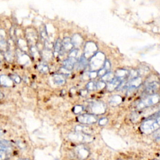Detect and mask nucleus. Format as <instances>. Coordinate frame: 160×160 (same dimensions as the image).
I'll return each instance as SVG.
<instances>
[{"label":"nucleus","mask_w":160,"mask_h":160,"mask_svg":"<svg viewBox=\"0 0 160 160\" xmlns=\"http://www.w3.org/2000/svg\"><path fill=\"white\" fill-rule=\"evenodd\" d=\"M160 128V116L156 118H149L145 120L140 126L141 131L146 134L156 131Z\"/></svg>","instance_id":"f257e3e1"},{"label":"nucleus","mask_w":160,"mask_h":160,"mask_svg":"<svg viewBox=\"0 0 160 160\" xmlns=\"http://www.w3.org/2000/svg\"><path fill=\"white\" fill-rule=\"evenodd\" d=\"M160 101V96L158 94L149 95L141 99L136 105V109L138 110L143 109L151 106H154L158 104Z\"/></svg>","instance_id":"f03ea898"},{"label":"nucleus","mask_w":160,"mask_h":160,"mask_svg":"<svg viewBox=\"0 0 160 160\" xmlns=\"http://www.w3.org/2000/svg\"><path fill=\"white\" fill-rule=\"evenodd\" d=\"M106 61L104 54L101 52H97L90 59L89 66L91 71H96L103 68L104 63Z\"/></svg>","instance_id":"7ed1b4c3"},{"label":"nucleus","mask_w":160,"mask_h":160,"mask_svg":"<svg viewBox=\"0 0 160 160\" xmlns=\"http://www.w3.org/2000/svg\"><path fill=\"white\" fill-rule=\"evenodd\" d=\"M89 109L94 115L104 114L106 110V105L102 101H93L89 104Z\"/></svg>","instance_id":"20e7f679"},{"label":"nucleus","mask_w":160,"mask_h":160,"mask_svg":"<svg viewBox=\"0 0 160 160\" xmlns=\"http://www.w3.org/2000/svg\"><path fill=\"white\" fill-rule=\"evenodd\" d=\"M98 52V46L96 44L92 41L87 42L84 48L83 56L88 59H91Z\"/></svg>","instance_id":"39448f33"},{"label":"nucleus","mask_w":160,"mask_h":160,"mask_svg":"<svg viewBox=\"0 0 160 160\" xmlns=\"http://www.w3.org/2000/svg\"><path fill=\"white\" fill-rule=\"evenodd\" d=\"M69 137L71 140L79 142H89L92 140V136L91 135H88L78 132H75L69 134Z\"/></svg>","instance_id":"423d86ee"},{"label":"nucleus","mask_w":160,"mask_h":160,"mask_svg":"<svg viewBox=\"0 0 160 160\" xmlns=\"http://www.w3.org/2000/svg\"><path fill=\"white\" fill-rule=\"evenodd\" d=\"M77 120L82 124H92L98 121L97 117L95 115L89 114L79 115L77 117Z\"/></svg>","instance_id":"0eeeda50"},{"label":"nucleus","mask_w":160,"mask_h":160,"mask_svg":"<svg viewBox=\"0 0 160 160\" xmlns=\"http://www.w3.org/2000/svg\"><path fill=\"white\" fill-rule=\"evenodd\" d=\"M76 156L81 160L86 159L90 154L89 149L83 144H79L74 149Z\"/></svg>","instance_id":"6e6552de"},{"label":"nucleus","mask_w":160,"mask_h":160,"mask_svg":"<svg viewBox=\"0 0 160 160\" xmlns=\"http://www.w3.org/2000/svg\"><path fill=\"white\" fill-rule=\"evenodd\" d=\"M159 89L160 84L159 82H158L157 81H151L147 84L144 89V93L148 96L154 94Z\"/></svg>","instance_id":"1a4fd4ad"},{"label":"nucleus","mask_w":160,"mask_h":160,"mask_svg":"<svg viewBox=\"0 0 160 160\" xmlns=\"http://www.w3.org/2000/svg\"><path fill=\"white\" fill-rule=\"evenodd\" d=\"M142 83V80L140 77H137L134 79L129 80L128 83L126 84V87L127 89H129V91L134 90L136 88H138Z\"/></svg>","instance_id":"9d476101"},{"label":"nucleus","mask_w":160,"mask_h":160,"mask_svg":"<svg viewBox=\"0 0 160 160\" xmlns=\"http://www.w3.org/2000/svg\"><path fill=\"white\" fill-rule=\"evenodd\" d=\"M122 81H123L122 79L114 77V78L111 81L108 82V85H106L107 90L108 91H112L116 89L121 84Z\"/></svg>","instance_id":"9b49d317"},{"label":"nucleus","mask_w":160,"mask_h":160,"mask_svg":"<svg viewBox=\"0 0 160 160\" xmlns=\"http://www.w3.org/2000/svg\"><path fill=\"white\" fill-rule=\"evenodd\" d=\"M77 61H78V60H76V58H68V59H65L63 61V62H62L63 66L62 67L65 68L66 69H67L69 71H71L74 68V67L76 65Z\"/></svg>","instance_id":"f8f14e48"},{"label":"nucleus","mask_w":160,"mask_h":160,"mask_svg":"<svg viewBox=\"0 0 160 160\" xmlns=\"http://www.w3.org/2000/svg\"><path fill=\"white\" fill-rule=\"evenodd\" d=\"M62 51H70L74 48V46L71 42V39L68 37H66L62 41Z\"/></svg>","instance_id":"ddd939ff"},{"label":"nucleus","mask_w":160,"mask_h":160,"mask_svg":"<svg viewBox=\"0 0 160 160\" xmlns=\"http://www.w3.org/2000/svg\"><path fill=\"white\" fill-rule=\"evenodd\" d=\"M75 131L78 132H81L88 135H91L92 131V129L84 125H78L75 127Z\"/></svg>","instance_id":"4468645a"},{"label":"nucleus","mask_w":160,"mask_h":160,"mask_svg":"<svg viewBox=\"0 0 160 160\" xmlns=\"http://www.w3.org/2000/svg\"><path fill=\"white\" fill-rule=\"evenodd\" d=\"M0 84L5 87H11L13 84L11 78L6 75L0 76Z\"/></svg>","instance_id":"2eb2a0df"},{"label":"nucleus","mask_w":160,"mask_h":160,"mask_svg":"<svg viewBox=\"0 0 160 160\" xmlns=\"http://www.w3.org/2000/svg\"><path fill=\"white\" fill-rule=\"evenodd\" d=\"M122 102V98L119 96L115 94L114 96H112L109 99V103L111 106H116L118 105H119Z\"/></svg>","instance_id":"dca6fc26"},{"label":"nucleus","mask_w":160,"mask_h":160,"mask_svg":"<svg viewBox=\"0 0 160 160\" xmlns=\"http://www.w3.org/2000/svg\"><path fill=\"white\" fill-rule=\"evenodd\" d=\"M17 56H18V58L19 61V63L22 64H26L29 62V56L25 53H24L22 51L20 50L17 51Z\"/></svg>","instance_id":"f3484780"},{"label":"nucleus","mask_w":160,"mask_h":160,"mask_svg":"<svg viewBox=\"0 0 160 160\" xmlns=\"http://www.w3.org/2000/svg\"><path fill=\"white\" fill-rule=\"evenodd\" d=\"M52 80L54 84L58 86L64 85L66 83V79L64 76L61 74H56L53 75Z\"/></svg>","instance_id":"a211bd4d"},{"label":"nucleus","mask_w":160,"mask_h":160,"mask_svg":"<svg viewBox=\"0 0 160 160\" xmlns=\"http://www.w3.org/2000/svg\"><path fill=\"white\" fill-rule=\"evenodd\" d=\"M71 42L74 46V47H79L82 45L83 42L82 37L78 34H76L73 35L72 38H71Z\"/></svg>","instance_id":"6ab92c4d"},{"label":"nucleus","mask_w":160,"mask_h":160,"mask_svg":"<svg viewBox=\"0 0 160 160\" xmlns=\"http://www.w3.org/2000/svg\"><path fill=\"white\" fill-rule=\"evenodd\" d=\"M88 59L82 55L81 56L80 59L77 61L76 65H77V69L82 70L84 69L88 66Z\"/></svg>","instance_id":"aec40b11"},{"label":"nucleus","mask_w":160,"mask_h":160,"mask_svg":"<svg viewBox=\"0 0 160 160\" xmlns=\"http://www.w3.org/2000/svg\"><path fill=\"white\" fill-rule=\"evenodd\" d=\"M62 51V41L58 38L55 43H54V54L57 55L59 53L61 52V51Z\"/></svg>","instance_id":"412c9836"},{"label":"nucleus","mask_w":160,"mask_h":160,"mask_svg":"<svg viewBox=\"0 0 160 160\" xmlns=\"http://www.w3.org/2000/svg\"><path fill=\"white\" fill-rule=\"evenodd\" d=\"M129 72V71H128V70H126V69H118L116 71L115 77L123 80L124 79H125L126 77L128 76Z\"/></svg>","instance_id":"4be33fe9"},{"label":"nucleus","mask_w":160,"mask_h":160,"mask_svg":"<svg viewBox=\"0 0 160 160\" xmlns=\"http://www.w3.org/2000/svg\"><path fill=\"white\" fill-rule=\"evenodd\" d=\"M38 69L41 73H47L49 71V66L45 62H41L38 66Z\"/></svg>","instance_id":"5701e85b"},{"label":"nucleus","mask_w":160,"mask_h":160,"mask_svg":"<svg viewBox=\"0 0 160 160\" xmlns=\"http://www.w3.org/2000/svg\"><path fill=\"white\" fill-rule=\"evenodd\" d=\"M114 77H115V75L112 72L109 71L106 74H104L102 77H101V81H104V82H109L114 78Z\"/></svg>","instance_id":"b1692460"},{"label":"nucleus","mask_w":160,"mask_h":160,"mask_svg":"<svg viewBox=\"0 0 160 160\" xmlns=\"http://www.w3.org/2000/svg\"><path fill=\"white\" fill-rule=\"evenodd\" d=\"M8 49V43L6 41L4 38L0 36V51L6 52Z\"/></svg>","instance_id":"393cba45"},{"label":"nucleus","mask_w":160,"mask_h":160,"mask_svg":"<svg viewBox=\"0 0 160 160\" xmlns=\"http://www.w3.org/2000/svg\"><path fill=\"white\" fill-rule=\"evenodd\" d=\"M26 36H27L28 39L31 43H33V42H34L36 41V34L34 32L32 31L27 32Z\"/></svg>","instance_id":"a878e982"},{"label":"nucleus","mask_w":160,"mask_h":160,"mask_svg":"<svg viewBox=\"0 0 160 160\" xmlns=\"http://www.w3.org/2000/svg\"><path fill=\"white\" fill-rule=\"evenodd\" d=\"M86 90L88 91H94L96 90V83L94 81H89L87 83L86 86Z\"/></svg>","instance_id":"bb28decb"},{"label":"nucleus","mask_w":160,"mask_h":160,"mask_svg":"<svg viewBox=\"0 0 160 160\" xmlns=\"http://www.w3.org/2000/svg\"><path fill=\"white\" fill-rule=\"evenodd\" d=\"M9 77L11 78V79L12 81V82H14L16 84H19L21 82V78L16 74H11L9 75Z\"/></svg>","instance_id":"cd10ccee"},{"label":"nucleus","mask_w":160,"mask_h":160,"mask_svg":"<svg viewBox=\"0 0 160 160\" xmlns=\"http://www.w3.org/2000/svg\"><path fill=\"white\" fill-rule=\"evenodd\" d=\"M59 72L60 74L64 76H69L71 74V71H69L64 67H62L59 69Z\"/></svg>","instance_id":"c85d7f7f"},{"label":"nucleus","mask_w":160,"mask_h":160,"mask_svg":"<svg viewBox=\"0 0 160 160\" xmlns=\"http://www.w3.org/2000/svg\"><path fill=\"white\" fill-rule=\"evenodd\" d=\"M83 110H84V107L82 105H76L72 109L73 112L76 114L81 113Z\"/></svg>","instance_id":"c756f323"},{"label":"nucleus","mask_w":160,"mask_h":160,"mask_svg":"<svg viewBox=\"0 0 160 160\" xmlns=\"http://www.w3.org/2000/svg\"><path fill=\"white\" fill-rule=\"evenodd\" d=\"M106 86V82H104L102 81H99L96 83V90H101L102 89H104L105 87Z\"/></svg>","instance_id":"7c9ffc66"},{"label":"nucleus","mask_w":160,"mask_h":160,"mask_svg":"<svg viewBox=\"0 0 160 160\" xmlns=\"http://www.w3.org/2000/svg\"><path fill=\"white\" fill-rule=\"evenodd\" d=\"M30 51L31 52V54L33 56H35V58L36 56H39V51H38V49H37V48L36 47V46L31 45L30 47Z\"/></svg>","instance_id":"2f4dec72"},{"label":"nucleus","mask_w":160,"mask_h":160,"mask_svg":"<svg viewBox=\"0 0 160 160\" xmlns=\"http://www.w3.org/2000/svg\"><path fill=\"white\" fill-rule=\"evenodd\" d=\"M43 56L44 58L45 59H49L51 57L52 53L50 49H44V52H43Z\"/></svg>","instance_id":"473e14b6"},{"label":"nucleus","mask_w":160,"mask_h":160,"mask_svg":"<svg viewBox=\"0 0 160 160\" xmlns=\"http://www.w3.org/2000/svg\"><path fill=\"white\" fill-rule=\"evenodd\" d=\"M78 54V49L77 48L72 49L69 51V57L68 58H76Z\"/></svg>","instance_id":"72a5a7b5"},{"label":"nucleus","mask_w":160,"mask_h":160,"mask_svg":"<svg viewBox=\"0 0 160 160\" xmlns=\"http://www.w3.org/2000/svg\"><path fill=\"white\" fill-rule=\"evenodd\" d=\"M111 62H109V60L108 59H106L104 63V66H103V68L109 72V71L111 69Z\"/></svg>","instance_id":"f704fd0d"},{"label":"nucleus","mask_w":160,"mask_h":160,"mask_svg":"<svg viewBox=\"0 0 160 160\" xmlns=\"http://www.w3.org/2000/svg\"><path fill=\"white\" fill-rule=\"evenodd\" d=\"M108 71H106L104 68H102L101 69L98 71V76L102 77L104 74H106Z\"/></svg>","instance_id":"c9c22d12"},{"label":"nucleus","mask_w":160,"mask_h":160,"mask_svg":"<svg viewBox=\"0 0 160 160\" xmlns=\"http://www.w3.org/2000/svg\"><path fill=\"white\" fill-rule=\"evenodd\" d=\"M7 158V152L0 150V160H6Z\"/></svg>","instance_id":"e433bc0d"},{"label":"nucleus","mask_w":160,"mask_h":160,"mask_svg":"<svg viewBox=\"0 0 160 160\" xmlns=\"http://www.w3.org/2000/svg\"><path fill=\"white\" fill-rule=\"evenodd\" d=\"M98 77V71H91L89 72V79H94Z\"/></svg>","instance_id":"4c0bfd02"},{"label":"nucleus","mask_w":160,"mask_h":160,"mask_svg":"<svg viewBox=\"0 0 160 160\" xmlns=\"http://www.w3.org/2000/svg\"><path fill=\"white\" fill-rule=\"evenodd\" d=\"M108 119L106 118H101L99 120L98 123L100 126H104L108 123Z\"/></svg>","instance_id":"58836bf2"},{"label":"nucleus","mask_w":160,"mask_h":160,"mask_svg":"<svg viewBox=\"0 0 160 160\" xmlns=\"http://www.w3.org/2000/svg\"><path fill=\"white\" fill-rule=\"evenodd\" d=\"M79 94H80V95L81 96L85 97L88 94V90H86V89H82V90L80 91Z\"/></svg>","instance_id":"ea45409f"},{"label":"nucleus","mask_w":160,"mask_h":160,"mask_svg":"<svg viewBox=\"0 0 160 160\" xmlns=\"http://www.w3.org/2000/svg\"><path fill=\"white\" fill-rule=\"evenodd\" d=\"M154 138H155L156 139L158 140V141H159V140H160V131H159V132L154 136Z\"/></svg>","instance_id":"a19ab883"},{"label":"nucleus","mask_w":160,"mask_h":160,"mask_svg":"<svg viewBox=\"0 0 160 160\" xmlns=\"http://www.w3.org/2000/svg\"><path fill=\"white\" fill-rule=\"evenodd\" d=\"M2 97H3V94L0 91V99L2 98Z\"/></svg>","instance_id":"79ce46f5"},{"label":"nucleus","mask_w":160,"mask_h":160,"mask_svg":"<svg viewBox=\"0 0 160 160\" xmlns=\"http://www.w3.org/2000/svg\"><path fill=\"white\" fill-rule=\"evenodd\" d=\"M2 134H3V131L1 129H0V136H2Z\"/></svg>","instance_id":"37998d69"},{"label":"nucleus","mask_w":160,"mask_h":160,"mask_svg":"<svg viewBox=\"0 0 160 160\" xmlns=\"http://www.w3.org/2000/svg\"><path fill=\"white\" fill-rule=\"evenodd\" d=\"M23 160H29L28 159H23Z\"/></svg>","instance_id":"c03bdc74"},{"label":"nucleus","mask_w":160,"mask_h":160,"mask_svg":"<svg viewBox=\"0 0 160 160\" xmlns=\"http://www.w3.org/2000/svg\"><path fill=\"white\" fill-rule=\"evenodd\" d=\"M55 160H58V159H55Z\"/></svg>","instance_id":"a18cd8bd"},{"label":"nucleus","mask_w":160,"mask_h":160,"mask_svg":"<svg viewBox=\"0 0 160 160\" xmlns=\"http://www.w3.org/2000/svg\"><path fill=\"white\" fill-rule=\"evenodd\" d=\"M154 160H156V159H154Z\"/></svg>","instance_id":"49530a36"}]
</instances>
